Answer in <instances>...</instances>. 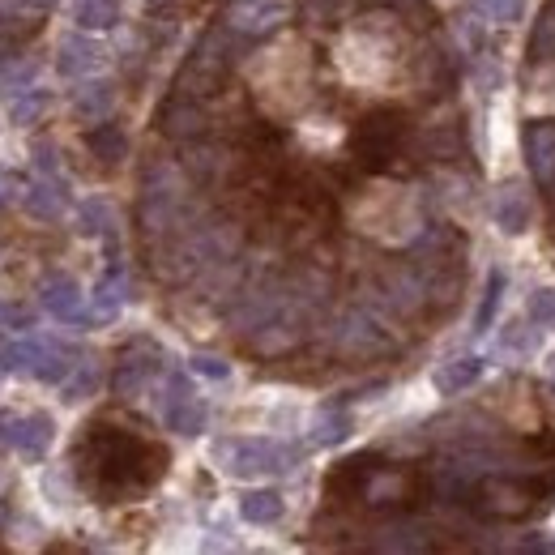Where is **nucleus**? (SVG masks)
<instances>
[{
  "label": "nucleus",
  "mask_w": 555,
  "mask_h": 555,
  "mask_svg": "<svg viewBox=\"0 0 555 555\" xmlns=\"http://www.w3.org/2000/svg\"><path fill=\"white\" fill-rule=\"evenodd\" d=\"M86 487L103 491V496H129L163 479L167 470V449L146 444L129 432H107L94 427V436L86 440Z\"/></svg>",
  "instance_id": "obj_1"
},
{
  "label": "nucleus",
  "mask_w": 555,
  "mask_h": 555,
  "mask_svg": "<svg viewBox=\"0 0 555 555\" xmlns=\"http://www.w3.org/2000/svg\"><path fill=\"white\" fill-rule=\"evenodd\" d=\"M457 500L483 521H521L543 513L555 500V474H547L543 483H534L530 474H479Z\"/></svg>",
  "instance_id": "obj_2"
},
{
  "label": "nucleus",
  "mask_w": 555,
  "mask_h": 555,
  "mask_svg": "<svg viewBox=\"0 0 555 555\" xmlns=\"http://www.w3.org/2000/svg\"><path fill=\"white\" fill-rule=\"evenodd\" d=\"M218 462L235 479H252V474H287L299 462V449H282L274 440H222Z\"/></svg>",
  "instance_id": "obj_3"
},
{
  "label": "nucleus",
  "mask_w": 555,
  "mask_h": 555,
  "mask_svg": "<svg viewBox=\"0 0 555 555\" xmlns=\"http://www.w3.org/2000/svg\"><path fill=\"white\" fill-rule=\"evenodd\" d=\"M287 13H291L287 0H235L227 26L240 30V35H269L274 26L287 22Z\"/></svg>",
  "instance_id": "obj_4"
},
{
  "label": "nucleus",
  "mask_w": 555,
  "mask_h": 555,
  "mask_svg": "<svg viewBox=\"0 0 555 555\" xmlns=\"http://www.w3.org/2000/svg\"><path fill=\"white\" fill-rule=\"evenodd\" d=\"M521 141H526V163L538 188H547L555 180V124H530Z\"/></svg>",
  "instance_id": "obj_5"
},
{
  "label": "nucleus",
  "mask_w": 555,
  "mask_h": 555,
  "mask_svg": "<svg viewBox=\"0 0 555 555\" xmlns=\"http://www.w3.org/2000/svg\"><path fill=\"white\" fill-rule=\"evenodd\" d=\"M141 351H146V346H133V351L116 363V376H111V389H116V398H137V393L146 389V380L158 372V363H150L158 355L154 351L141 355Z\"/></svg>",
  "instance_id": "obj_6"
},
{
  "label": "nucleus",
  "mask_w": 555,
  "mask_h": 555,
  "mask_svg": "<svg viewBox=\"0 0 555 555\" xmlns=\"http://www.w3.org/2000/svg\"><path fill=\"white\" fill-rule=\"evenodd\" d=\"M43 308L60 316V321H77V316H82V291H77V282L69 274H52L43 282Z\"/></svg>",
  "instance_id": "obj_7"
},
{
  "label": "nucleus",
  "mask_w": 555,
  "mask_h": 555,
  "mask_svg": "<svg viewBox=\"0 0 555 555\" xmlns=\"http://www.w3.org/2000/svg\"><path fill=\"white\" fill-rule=\"evenodd\" d=\"M52 440H56L52 415H22V432H18V453L22 457L39 462V457H47V449H52Z\"/></svg>",
  "instance_id": "obj_8"
},
{
  "label": "nucleus",
  "mask_w": 555,
  "mask_h": 555,
  "mask_svg": "<svg viewBox=\"0 0 555 555\" xmlns=\"http://www.w3.org/2000/svg\"><path fill=\"white\" fill-rule=\"evenodd\" d=\"M103 60V52L94 47L90 39H82V35H69L65 43H60V60H56V69L65 73V77H82V73H90L94 65Z\"/></svg>",
  "instance_id": "obj_9"
},
{
  "label": "nucleus",
  "mask_w": 555,
  "mask_h": 555,
  "mask_svg": "<svg viewBox=\"0 0 555 555\" xmlns=\"http://www.w3.org/2000/svg\"><path fill=\"white\" fill-rule=\"evenodd\" d=\"M479 376H483V359L466 355V359H453V363H444V368L436 372V389L444 393V398H457V393H466V389H470Z\"/></svg>",
  "instance_id": "obj_10"
},
{
  "label": "nucleus",
  "mask_w": 555,
  "mask_h": 555,
  "mask_svg": "<svg viewBox=\"0 0 555 555\" xmlns=\"http://www.w3.org/2000/svg\"><path fill=\"white\" fill-rule=\"evenodd\" d=\"M26 210L35 214V218H47V222L60 218V210H65V184H60V180H52V184H47V180L30 184L26 188Z\"/></svg>",
  "instance_id": "obj_11"
},
{
  "label": "nucleus",
  "mask_w": 555,
  "mask_h": 555,
  "mask_svg": "<svg viewBox=\"0 0 555 555\" xmlns=\"http://www.w3.org/2000/svg\"><path fill=\"white\" fill-rule=\"evenodd\" d=\"M496 222L509 235L526 231L530 227V201H526V193H517V188H504L500 201H496Z\"/></svg>",
  "instance_id": "obj_12"
},
{
  "label": "nucleus",
  "mask_w": 555,
  "mask_h": 555,
  "mask_svg": "<svg viewBox=\"0 0 555 555\" xmlns=\"http://www.w3.org/2000/svg\"><path fill=\"white\" fill-rule=\"evenodd\" d=\"M240 513H244V521H252V526H274L282 517V496L278 491H248Z\"/></svg>",
  "instance_id": "obj_13"
},
{
  "label": "nucleus",
  "mask_w": 555,
  "mask_h": 555,
  "mask_svg": "<svg viewBox=\"0 0 555 555\" xmlns=\"http://www.w3.org/2000/svg\"><path fill=\"white\" fill-rule=\"evenodd\" d=\"M69 372H73V355L60 342H43L39 363H35V376L47 380V385H60V380H65Z\"/></svg>",
  "instance_id": "obj_14"
},
{
  "label": "nucleus",
  "mask_w": 555,
  "mask_h": 555,
  "mask_svg": "<svg viewBox=\"0 0 555 555\" xmlns=\"http://www.w3.org/2000/svg\"><path fill=\"white\" fill-rule=\"evenodd\" d=\"M116 18H120L116 0H77V26L82 30H107L116 26Z\"/></svg>",
  "instance_id": "obj_15"
},
{
  "label": "nucleus",
  "mask_w": 555,
  "mask_h": 555,
  "mask_svg": "<svg viewBox=\"0 0 555 555\" xmlns=\"http://www.w3.org/2000/svg\"><path fill=\"white\" fill-rule=\"evenodd\" d=\"M86 146L94 150V158H103V163H116V158H124V133L116 129V124H99V129L86 133Z\"/></svg>",
  "instance_id": "obj_16"
},
{
  "label": "nucleus",
  "mask_w": 555,
  "mask_h": 555,
  "mask_svg": "<svg viewBox=\"0 0 555 555\" xmlns=\"http://www.w3.org/2000/svg\"><path fill=\"white\" fill-rule=\"evenodd\" d=\"M111 103H116V90H111L107 82L99 86H86L82 94H77V116H86V120H99L111 111Z\"/></svg>",
  "instance_id": "obj_17"
},
{
  "label": "nucleus",
  "mask_w": 555,
  "mask_h": 555,
  "mask_svg": "<svg viewBox=\"0 0 555 555\" xmlns=\"http://www.w3.org/2000/svg\"><path fill=\"white\" fill-rule=\"evenodd\" d=\"M94 304H99L94 321H111V316H116V308L124 304V278L120 274H107L99 282V291H94Z\"/></svg>",
  "instance_id": "obj_18"
},
{
  "label": "nucleus",
  "mask_w": 555,
  "mask_h": 555,
  "mask_svg": "<svg viewBox=\"0 0 555 555\" xmlns=\"http://www.w3.org/2000/svg\"><path fill=\"white\" fill-rule=\"evenodd\" d=\"M346 432H351V419H346V410H321V415H316L312 440L316 444H338Z\"/></svg>",
  "instance_id": "obj_19"
},
{
  "label": "nucleus",
  "mask_w": 555,
  "mask_h": 555,
  "mask_svg": "<svg viewBox=\"0 0 555 555\" xmlns=\"http://www.w3.org/2000/svg\"><path fill=\"white\" fill-rule=\"evenodd\" d=\"M47 111V90H26V94H18V99H13V124H35L39 116Z\"/></svg>",
  "instance_id": "obj_20"
},
{
  "label": "nucleus",
  "mask_w": 555,
  "mask_h": 555,
  "mask_svg": "<svg viewBox=\"0 0 555 555\" xmlns=\"http://www.w3.org/2000/svg\"><path fill=\"white\" fill-rule=\"evenodd\" d=\"M500 291H504V274H491L487 278V295H483V308H479V316H474V329H487L491 325V316H496V304H500Z\"/></svg>",
  "instance_id": "obj_21"
},
{
  "label": "nucleus",
  "mask_w": 555,
  "mask_h": 555,
  "mask_svg": "<svg viewBox=\"0 0 555 555\" xmlns=\"http://www.w3.org/2000/svg\"><path fill=\"white\" fill-rule=\"evenodd\" d=\"M530 321L538 329H555V291H534V299H530Z\"/></svg>",
  "instance_id": "obj_22"
},
{
  "label": "nucleus",
  "mask_w": 555,
  "mask_h": 555,
  "mask_svg": "<svg viewBox=\"0 0 555 555\" xmlns=\"http://www.w3.org/2000/svg\"><path fill=\"white\" fill-rule=\"evenodd\" d=\"M111 227V210L103 201H86L82 205V231L86 235H99V231H107Z\"/></svg>",
  "instance_id": "obj_23"
},
{
  "label": "nucleus",
  "mask_w": 555,
  "mask_h": 555,
  "mask_svg": "<svg viewBox=\"0 0 555 555\" xmlns=\"http://www.w3.org/2000/svg\"><path fill=\"white\" fill-rule=\"evenodd\" d=\"M94 385H99V372H94V363H82V372H77L69 385H65V393H69V402H77V398H90L94 393Z\"/></svg>",
  "instance_id": "obj_24"
},
{
  "label": "nucleus",
  "mask_w": 555,
  "mask_h": 555,
  "mask_svg": "<svg viewBox=\"0 0 555 555\" xmlns=\"http://www.w3.org/2000/svg\"><path fill=\"white\" fill-rule=\"evenodd\" d=\"M193 372L197 376H210V380H227L231 376V363L218 359V355H193Z\"/></svg>",
  "instance_id": "obj_25"
},
{
  "label": "nucleus",
  "mask_w": 555,
  "mask_h": 555,
  "mask_svg": "<svg viewBox=\"0 0 555 555\" xmlns=\"http://www.w3.org/2000/svg\"><path fill=\"white\" fill-rule=\"evenodd\" d=\"M18 432H22V415L0 410V449H18Z\"/></svg>",
  "instance_id": "obj_26"
},
{
  "label": "nucleus",
  "mask_w": 555,
  "mask_h": 555,
  "mask_svg": "<svg viewBox=\"0 0 555 555\" xmlns=\"http://www.w3.org/2000/svg\"><path fill=\"white\" fill-rule=\"evenodd\" d=\"M487 13H491V18H500V22H517L521 0H487Z\"/></svg>",
  "instance_id": "obj_27"
},
{
  "label": "nucleus",
  "mask_w": 555,
  "mask_h": 555,
  "mask_svg": "<svg viewBox=\"0 0 555 555\" xmlns=\"http://www.w3.org/2000/svg\"><path fill=\"white\" fill-rule=\"evenodd\" d=\"M35 167L43 176H56V150L52 146H35Z\"/></svg>",
  "instance_id": "obj_28"
},
{
  "label": "nucleus",
  "mask_w": 555,
  "mask_h": 555,
  "mask_svg": "<svg viewBox=\"0 0 555 555\" xmlns=\"http://www.w3.org/2000/svg\"><path fill=\"white\" fill-rule=\"evenodd\" d=\"M5 60H9V43H0V69H5Z\"/></svg>",
  "instance_id": "obj_29"
},
{
  "label": "nucleus",
  "mask_w": 555,
  "mask_h": 555,
  "mask_svg": "<svg viewBox=\"0 0 555 555\" xmlns=\"http://www.w3.org/2000/svg\"><path fill=\"white\" fill-rule=\"evenodd\" d=\"M9 316H13V312H9L5 304H0V325H9Z\"/></svg>",
  "instance_id": "obj_30"
},
{
  "label": "nucleus",
  "mask_w": 555,
  "mask_h": 555,
  "mask_svg": "<svg viewBox=\"0 0 555 555\" xmlns=\"http://www.w3.org/2000/svg\"><path fill=\"white\" fill-rule=\"evenodd\" d=\"M551 389H555V376H551Z\"/></svg>",
  "instance_id": "obj_31"
}]
</instances>
